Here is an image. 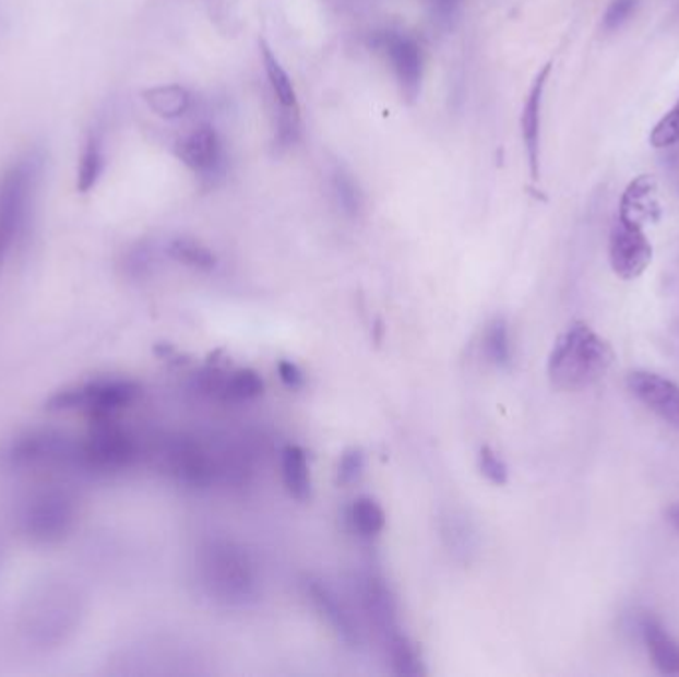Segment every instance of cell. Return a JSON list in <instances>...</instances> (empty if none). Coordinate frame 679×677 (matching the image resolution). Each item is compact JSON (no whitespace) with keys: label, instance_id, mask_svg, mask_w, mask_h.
Returning <instances> with one entry per match:
<instances>
[{"label":"cell","instance_id":"6da1fadb","mask_svg":"<svg viewBox=\"0 0 679 677\" xmlns=\"http://www.w3.org/2000/svg\"><path fill=\"white\" fill-rule=\"evenodd\" d=\"M84 614L86 596L82 590L70 580L48 577L26 592L19 611V628L28 644L55 650L78 632Z\"/></svg>","mask_w":679,"mask_h":677},{"label":"cell","instance_id":"7a4b0ae2","mask_svg":"<svg viewBox=\"0 0 679 677\" xmlns=\"http://www.w3.org/2000/svg\"><path fill=\"white\" fill-rule=\"evenodd\" d=\"M195 572L209 601L225 608H247L261 596V579L251 555L227 538H211L198 548Z\"/></svg>","mask_w":679,"mask_h":677},{"label":"cell","instance_id":"3957f363","mask_svg":"<svg viewBox=\"0 0 679 677\" xmlns=\"http://www.w3.org/2000/svg\"><path fill=\"white\" fill-rule=\"evenodd\" d=\"M614 349L586 322H572L548 356V380L560 392H581L600 382L610 370Z\"/></svg>","mask_w":679,"mask_h":677},{"label":"cell","instance_id":"277c9868","mask_svg":"<svg viewBox=\"0 0 679 677\" xmlns=\"http://www.w3.org/2000/svg\"><path fill=\"white\" fill-rule=\"evenodd\" d=\"M157 461L164 473L189 489H207L229 471L242 477L247 470L245 455L217 453L195 437L177 436L165 439L157 449Z\"/></svg>","mask_w":679,"mask_h":677},{"label":"cell","instance_id":"5b68a950","mask_svg":"<svg viewBox=\"0 0 679 677\" xmlns=\"http://www.w3.org/2000/svg\"><path fill=\"white\" fill-rule=\"evenodd\" d=\"M40 171L43 157L33 153L0 177V261L26 227Z\"/></svg>","mask_w":679,"mask_h":677},{"label":"cell","instance_id":"8992f818","mask_svg":"<svg viewBox=\"0 0 679 677\" xmlns=\"http://www.w3.org/2000/svg\"><path fill=\"white\" fill-rule=\"evenodd\" d=\"M78 523V504L62 487H45L33 492L21 511V531L34 545H58Z\"/></svg>","mask_w":679,"mask_h":677},{"label":"cell","instance_id":"52a82bcc","mask_svg":"<svg viewBox=\"0 0 679 677\" xmlns=\"http://www.w3.org/2000/svg\"><path fill=\"white\" fill-rule=\"evenodd\" d=\"M140 458L135 437L111 417H96L88 436L80 439V470L92 473H120Z\"/></svg>","mask_w":679,"mask_h":677},{"label":"cell","instance_id":"ba28073f","mask_svg":"<svg viewBox=\"0 0 679 677\" xmlns=\"http://www.w3.org/2000/svg\"><path fill=\"white\" fill-rule=\"evenodd\" d=\"M142 393L140 383L126 378H104L56 392L46 409L50 412H82L96 417H111L116 412L132 405Z\"/></svg>","mask_w":679,"mask_h":677},{"label":"cell","instance_id":"9c48e42d","mask_svg":"<svg viewBox=\"0 0 679 677\" xmlns=\"http://www.w3.org/2000/svg\"><path fill=\"white\" fill-rule=\"evenodd\" d=\"M370 48L385 56V60L394 70L395 80L407 102H416L421 90L424 76V58L421 46L409 34L397 31H378L368 36Z\"/></svg>","mask_w":679,"mask_h":677},{"label":"cell","instance_id":"30bf717a","mask_svg":"<svg viewBox=\"0 0 679 677\" xmlns=\"http://www.w3.org/2000/svg\"><path fill=\"white\" fill-rule=\"evenodd\" d=\"M176 155L203 181L215 187L227 174V150L211 123H201L176 143Z\"/></svg>","mask_w":679,"mask_h":677},{"label":"cell","instance_id":"8fae6325","mask_svg":"<svg viewBox=\"0 0 679 677\" xmlns=\"http://www.w3.org/2000/svg\"><path fill=\"white\" fill-rule=\"evenodd\" d=\"M11 459L16 465L31 470L80 467V439L56 431H36L21 437L12 446Z\"/></svg>","mask_w":679,"mask_h":677},{"label":"cell","instance_id":"7c38bea8","mask_svg":"<svg viewBox=\"0 0 679 677\" xmlns=\"http://www.w3.org/2000/svg\"><path fill=\"white\" fill-rule=\"evenodd\" d=\"M608 257L616 276H620L622 281H634L646 273L654 257V249L644 229L626 225L616 218L610 230Z\"/></svg>","mask_w":679,"mask_h":677},{"label":"cell","instance_id":"4fadbf2b","mask_svg":"<svg viewBox=\"0 0 679 677\" xmlns=\"http://www.w3.org/2000/svg\"><path fill=\"white\" fill-rule=\"evenodd\" d=\"M302 590L312 604V608L322 618V622L329 626L330 632L334 633L346 648H352V650L358 648L362 640L360 628H358L356 618L352 616L350 608L340 601L336 592L314 577H305Z\"/></svg>","mask_w":679,"mask_h":677},{"label":"cell","instance_id":"5bb4252c","mask_svg":"<svg viewBox=\"0 0 679 677\" xmlns=\"http://www.w3.org/2000/svg\"><path fill=\"white\" fill-rule=\"evenodd\" d=\"M626 385L652 414H656L669 427L679 429V385L659 373L644 370L628 373Z\"/></svg>","mask_w":679,"mask_h":677},{"label":"cell","instance_id":"9a60e30c","mask_svg":"<svg viewBox=\"0 0 679 677\" xmlns=\"http://www.w3.org/2000/svg\"><path fill=\"white\" fill-rule=\"evenodd\" d=\"M195 388L199 393L215 397L221 402L242 404V402H252L261 397L264 392V382L261 373L251 368L233 371L205 370L198 373Z\"/></svg>","mask_w":679,"mask_h":677},{"label":"cell","instance_id":"2e32d148","mask_svg":"<svg viewBox=\"0 0 679 677\" xmlns=\"http://www.w3.org/2000/svg\"><path fill=\"white\" fill-rule=\"evenodd\" d=\"M360 602L366 618L370 620L378 638L382 640L388 633L402 628L400 622V606L390 582L378 572H366L358 582Z\"/></svg>","mask_w":679,"mask_h":677},{"label":"cell","instance_id":"e0dca14e","mask_svg":"<svg viewBox=\"0 0 679 677\" xmlns=\"http://www.w3.org/2000/svg\"><path fill=\"white\" fill-rule=\"evenodd\" d=\"M662 203L657 195V181L654 175H638L622 193L618 221L626 225L646 229L647 225H656L662 218Z\"/></svg>","mask_w":679,"mask_h":677},{"label":"cell","instance_id":"ac0fdd59","mask_svg":"<svg viewBox=\"0 0 679 677\" xmlns=\"http://www.w3.org/2000/svg\"><path fill=\"white\" fill-rule=\"evenodd\" d=\"M550 72H552L550 62L540 68L533 86L528 90L523 114H521V135L525 143L526 162H528V171H531L533 181L540 179V106H543V96H545Z\"/></svg>","mask_w":679,"mask_h":677},{"label":"cell","instance_id":"d6986e66","mask_svg":"<svg viewBox=\"0 0 679 677\" xmlns=\"http://www.w3.org/2000/svg\"><path fill=\"white\" fill-rule=\"evenodd\" d=\"M640 633L652 664L664 676H679V642L654 616L640 620Z\"/></svg>","mask_w":679,"mask_h":677},{"label":"cell","instance_id":"ffe728a7","mask_svg":"<svg viewBox=\"0 0 679 677\" xmlns=\"http://www.w3.org/2000/svg\"><path fill=\"white\" fill-rule=\"evenodd\" d=\"M380 642H382V650H384L390 669L394 672L395 676H426V667H424L421 654L417 650L416 642L404 632V628L388 633Z\"/></svg>","mask_w":679,"mask_h":677},{"label":"cell","instance_id":"44dd1931","mask_svg":"<svg viewBox=\"0 0 679 677\" xmlns=\"http://www.w3.org/2000/svg\"><path fill=\"white\" fill-rule=\"evenodd\" d=\"M143 102L155 116L164 120L176 121L186 118L193 109V94L186 86L179 84H165V86L147 87L143 90Z\"/></svg>","mask_w":679,"mask_h":677},{"label":"cell","instance_id":"7402d4cb","mask_svg":"<svg viewBox=\"0 0 679 677\" xmlns=\"http://www.w3.org/2000/svg\"><path fill=\"white\" fill-rule=\"evenodd\" d=\"M261 48V60H263L264 74L269 80V86L273 92V98L278 104V111H300L298 108V96H296L295 84L288 76L285 68L278 62V58L273 52V48L264 38H259Z\"/></svg>","mask_w":679,"mask_h":677},{"label":"cell","instance_id":"603a6c76","mask_svg":"<svg viewBox=\"0 0 679 677\" xmlns=\"http://www.w3.org/2000/svg\"><path fill=\"white\" fill-rule=\"evenodd\" d=\"M283 483L295 501L305 502L312 495V479L307 451L298 446H286L283 451Z\"/></svg>","mask_w":679,"mask_h":677},{"label":"cell","instance_id":"cb8c5ba5","mask_svg":"<svg viewBox=\"0 0 679 677\" xmlns=\"http://www.w3.org/2000/svg\"><path fill=\"white\" fill-rule=\"evenodd\" d=\"M348 523L352 531L362 538H376L384 533L388 516L384 507L376 501L373 497L362 495L354 499L348 511Z\"/></svg>","mask_w":679,"mask_h":677},{"label":"cell","instance_id":"d4e9b609","mask_svg":"<svg viewBox=\"0 0 679 677\" xmlns=\"http://www.w3.org/2000/svg\"><path fill=\"white\" fill-rule=\"evenodd\" d=\"M165 252L169 254V259H174L179 264H186L189 269H195V271L209 273L217 266L215 252L205 247L201 240L191 239V237H176V239L169 240L165 247Z\"/></svg>","mask_w":679,"mask_h":677},{"label":"cell","instance_id":"484cf974","mask_svg":"<svg viewBox=\"0 0 679 677\" xmlns=\"http://www.w3.org/2000/svg\"><path fill=\"white\" fill-rule=\"evenodd\" d=\"M104 165H106L104 140L98 131H92L84 143L80 167H78V191L80 193H88L96 187L99 177L104 174Z\"/></svg>","mask_w":679,"mask_h":677},{"label":"cell","instance_id":"4316f807","mask_svg":"<svg viewBox=\"0 0 679 677\" xmlns=\"http://www.w3.org/2000/svg\"><path fill=\"white\" fill-rule=\"evenodd\" d=\"M485 354L489 361L497 368H509L513 361V344H511V330L509 322L503 317L491 320L485 332Z\"/></svg>","mask_w":679,"mask_h":677},{"label":"cell","instance_id":"83f0119b","mask_svg":"<svg viewBox=\"0 0 679 677\" xmlns=\"http://www.w3.org/2000/svg\"><path fill=\"white\" fill-rule=\"evenodd\" d=\"M332 191L338 199V205L346 215H358L360 209H362V193L358 186L354 183L350 175L342 169H336L332 175Z\"/></svg>","mask_w":679,"mask_h":677},{"label":"cell","instance_id":"f1b7e54d","mask_svg":"<svg viewBox=\"0 0 679 677\" xmlns=\"http://www.w3.org/2000/svg\"><path fill=\"white\" fill-rule=\"evenodd\" d=\"M366 470V453L360 448L346 449L338 459V470H336V480L342 487H350L358 483Z\"/></svg>","mask_w":679,"mask_h":677},{"label":"cell","instance_id":"f546056e","mask_svg":"<svg viewBox=\"0 0 679 677\" xmlns=\"http://www.w3.org/2000/svg\"><path fill=\"white\" fill-rule=\"evenodd\" d=\"M477 467L481 471L483 477L493 483L497 487H503L509 483V467L501 455L489 446H483L477 455Z\"/></svg>","mask_w":679,"mask_h":677},{"label":"cell","instance_id":"4dcf8cb0","mask_svg":"<svg viewBox=\"0 0 679 677\" xmlns=\"http://www.w3.org/2000/svg\"><path fill=\"white\" fill-rule=\"evenodd\" d=\"M679 142V102L669 109L668 114L657 121L654 130L650 133V143L656 150H664Z\"/></svg>","mask_w":679,"mask_h":677},{"label":"cell","instance_id":"1f68e13d","mask_svg":"<svg viewBox=\"0 0 679 677\" xmlns=\"http://www.w3.org/2000/svg\"><path fill=\"white\" fill-rule=\"evenodd\" d=\"M638 7V0H612L604 14V31H618L624 22L632 19Z\"/></svg>","mask_w":679,"mask_h":677},{"label":"cell","instance_id":"d6a6232c","mask_svg":"<svg viewBox=\"0 0 679 677\" xmlns=\"http://www.w3.org/2000/svg\"><path fill=\"white\" fill-rule=\"evenodd\" d=\"M276 371H278L281 382L285 383L286 388H290V390H300V388H305V383H307L305 371L293 360L278 361Z\"/></svg>","mask_w":679,"mask_h":677},{"label":"cell","instance_id":"836d02e7","mask_svg":"<svg viewBox=\"0 0 679 677\" xmlns=\"http://www.w3.org/2000/svg\"><path fill=\"white\" fill-rule=\"evenodd\" d=\"M431 12L436 16V21L441 24H450L451 19L457 14L461 0H428Z\"/></svg>","mask_w":679,"mask_h":677},{"label":"cell","instance_id":"e575fe53","mask_svg":"<svg viewBox=\"0 0 679 677\" xmlns=\"http://www.w3.org/2000/svg\"><path fill=\"white\" fill-rule=\"evenodd\" d=\"M664 514H666V521L674 526V531L679 533V502L678 504H669Z\"/></svg>","mask_w":679,"mask_h":677}]
</instances>
